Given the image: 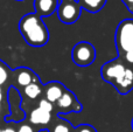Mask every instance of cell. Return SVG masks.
I'll return each mask as SVG.
<instances>
[{
	"mask_svg": "<svg viewBox=\"0 0 133 132\" xmlns=\"http://www.w3.org/2000/svg\"><path fill=\"white\" fill-rule=\"evenodd\" d=\"M82 7L76 0H62L57 6V15L64 23H74L81 16Z\"/></svg>",
	"mask_w": 133,
	"mask_h": 132,
	"instance_id": "4",
	"label": "cell"
},
{
	"mask_svg": "<svg viewBox=\"0 0 133 132\" xmlns=\"http://www.w3.org/2000/svg\"><path fill=\"white\" fill-rule=\"evenodd\" d=\"M58 110L63 112V114H68V112H79L82 110V105L81 103L76 100L75 95L71 91L65 90L63 95L60 97V100L56 102Z\"/></svg>",
	"mask_w": 133,
	"mask_h": 132,
	"instance_id": "6",
	"label": "cell"
},
{
	"mask_svg": "<svg viewBox=\"0 0 133 132\" xmlns=\"http://www.w3.org/2000/svg\"><path fill=\"white\" fill-rule=\"evenodd\" d=\"M16 132H34V130H33V128L30 125H28V124H22V125H20V128L18 129Z\"/></svg>",
	"mask_w": 133,
	"mask_h": 132,
	"instance_id": "18",
	"label": "cell"
},
{
	"mask_svg": "<svg viewBox=\"0 0 133 132\" xmlns=\"http://www.w3.org/2000/svg\"><path fill=\"white\" fill-rule=\"evenodd\" d=\"M123 1L125 2V5H126L127 7H130V6H131V5L133 4V0H123Z\"/></svg>",
	"mask_w": 133,
	"mask_h": 132,
	"instance_id": "20",
	"label": "cell"
},
{
	"mask_svg": "<svg viewBox=\"0 0 133 132\" xmlns=\"http://www.w3.org/2000/svg\"><path fill=\"white\" fill-rule=\"evenodd\" d=\"M2 132H16L14 129H12V128H6V129H4L2 130Z\"/></svg>",
	"mask_w": 133,
	"mask_h": 132,
	"instance_id": "21",
	"label": "cell"
},
{
	"mask_svg": "<svg viewBox=\"0 0 133 132\" xmlns=\"http://www.w3.org/2000/svg\"><path fill=\"white\" fill-rule=\"evenodd\" d=\"M132 130H133V119H132Z\"/></svg>",
	"mask_w": 133,
	"mask_h": 132,
	"instance_id": "25",
	"label": "cell"
},
{
	"mask_svg": "<svg viewBox=\"0 0 133 132\" xmlns=\"http://www.w3.org/2000/svg\"><path fill=\"white\" fill-rule=\"evenodd\" d=\"M42 94V88L37 82H33V83L28 84L25 87V95L30 100H35Z\"/></svg>",
	"mask_w": 133,
	"mask_h": 132,
	"instance_id": "13",
	"label": "cell"
},
{
	"mask_svg": "<svg viewBox=\"0 0 133 132\" xmlns=\"http://www.w3.org/2000/svg\"><path fill=\"white\" fill-rule=\"evenodd\" d=\"M120 95H126L133 89V68L126 67L124 74L112 84Z\"/></svg>",
	"mask_w": 133,
	"mask_h": 132,
	"instance_id": "7",
	"label": "cell"
},
{
	"mask_svg": "<svg viewBox=\"0 0 133 132\" xmlns=\"http://www.w3.org/2000/svg\"><path fill=\"white\" fill-rule=\"evenodd\" d=\"M1 102H2V91L0 90V105H1Z\"/></svg>",
	"mask_w": 133,
	"mask_h": 132,
	"instance_id": "22",
	"label": "cell"
},
{
	"mask_svg": "<svg viewBox=\"0 0 133 132\" xmlns=\"http://www.w3.org/2000/svg\"><path fill=\"white\" fill-rule=\"evenodd\" d=\"M96 58L95 47L89 42H79L72 49V60L79 67H88Z\"/></svg>",
	"mask_w": 133,
	"mask_h": 132,
	"instance_id": "3",
	"label": "cell"
},
{
	"mask_svg": "<svg viewBox=\"0 0 133 132\" xmlns=\"http://www.w3.org/2000/svg\"><path fill=\"white\" fill-rule=\"evenodd\" d=\"M127 8L130 9V12H131V13H133V4H132V5H131V6H130V7H127Z\"/></svg>",
	"mask_w": 133,
	"mask_h": 132,
	"instance_id": "23",
	"label": "cell"
},
{
	"mask_svg": "<svg viewBox=\"0 0 133 132\" xmlns=\"http://www.w3.org/2000/svg\"><path fill=\"white\" fill-rule=\"evenodd\" d=\"M120 58H122L123 62H124L127 67L133 68V50H130V51H126V53L122 54Z\"/></svg>",
	"mask_w": 133,
	"mask_h": 132,
	"instance_id": "14",
	"label": "cell"
},
{
	"mask_svg": "<svg viewBox=\"0 0 133 132\" xmlns=\"http://www.w3.org/2000/svg\"><path fill=\"white\" fill-rule=\"evenodd\" d=\"M0 90H1V88H0Z\"/></svg>",
	"mask_w": 133,
	"mask_h": 132,
	"instance_id": "28",
	"label": "cell"
},
{
	"mask_svg": "<svg viewBox=\"0 0 133 132\" xmlns=\"http://www.w3.org/2000/svg\"><path fill=\"white\" fill-rule=\"evenodd\" d=\"M18 1H22V0H18Z\"/></svg>",
	"mask_w": 133,
	"mask_h": 132,
	"instance_id": "26",
	"label": "cell"
},
{
	"mask_svg": "<svg viewBox=\"0 0 133 132\" xmlns=\"http://www.w3.org/2000/svg\"><path fill=\"white\" fill-rule=\"evenodd\" d=\"M127 65L123 62L122 58L118 60H112L110 62L105 63L102 67V77L104 78V81L110 82L111 84H113L123 74H124L125 69Z\"/></svg>",
	"mask_w": 133,
	"mask_h": 132,
	"instance_id": "5",
	"label": "cell"
},
{
	"mask_svg": "<svg viewBox=\"0 0 133 132\" xmlns=\"http://www.w3.org/2000/svg\"><path fill=\"white\" fill-rule=\"evenodd\" d=\"M7 78H8V72H7L5 65L0 63V87L7 81Z\"/></svg>",
	"mask_w": 133,
	"mask_h": 132,
	"instance_id": "17",
	"label": "cell"
},
{
	"mask_svg": "<svg viewBox=\"0 0 133 132\" xmlns=\"http://www.w3.org/2000/svg\"><path fill=\"white\" fill-rule=\"evenodd\" d=\"M40 132H49L47 129H42V130H40Z\"/></svg>",
	"mask_w": 133,
	"mask_h": 132,
	"instance_id": "24",
	"label": "cell"
},
{
	"mask_svg": "<svg viewBox=\"0 0 133 132\" xmlns=\"http://www.w3.org/2000/svg\"><path fill=\"white\" fill-rule=\"evenodd\" d=\"M82 8L85 11L91 12V13H97L104 7L106 4V0H76Z\"/></svg>",
	"mask_w": 133,
	"mask_h": 132,
	"instance_id": "11",
	"label": "cell"
},
{
	"mask_svg": "<svg viewBox=\"0 0 133 132\" xmlns=\"http://www.w3.org/2000/svg\"><path fill=\"white\" fill-rule=\"evenodd\" d=\"M115 40L120 55L133 50V19H125L118 25Z\"/></svg>",
	"mask_w": 133,
	"mask_h": 132,
	"instance_id": "2",
	"label": "cell"
},
{
	"mask_svg": "<svg viewBox=\"0 0 133 132\" xmlns=\"http://www.w3.org/2000/svg\"><path fill=\"white\" fill-rule=\"evenodd\" d=\"M65 91L64 87L62 85L61 83L58 82H51V83L47 84L46 87V100L49 101L50 103H56L60 97L63 95V93Z\"/></svg>",
	"mask_w": 133,
	"mask_h": 132,
	"instance_id": "9",
	"label": "cell"
},
{
	"mask_svg": "<svg viewBox=\"0 0 133 132\" xmlns=\"http://www.w3.org/2000/svg\"><path fill=\"white\" fill-rule=\"evenodd\" d=\"M58 0H35L34 7L39 16H48L57 9Z\"/></svg>",
	"mask_w": 133,
	"mask_h": 132,
	"instance_id": "8",
	"label": "cell"
},
{
	"mask_svg": "<svg viewBox=\"0 0 133 132\" xmlns=\"http://www.w3.org/2000/svg\"><path fill=\"white\" fill-rule=\"evenodd\" d=\"M37 108H40L41 110L47 111V112H51V111H53V109H54L53 103H50L49 101H47L46 98H43V100L40 101V102H39V107H37Z\"/></svg>",
	"mask_w": 133,
	"mask_h": 132,
	"instance_id": "15",
	"label": "cell"
},
{
	"mask_svg": "<svg viewBox=\"0 0 133 132\" xmlns=\"http://www.w3.org/2000/svg\"><path fill=\"white\" fill-rule=\"evenodd\" d=\"M51 119V114L41 110L40 108L32 110L29 115V122L34 125H46L50 122Z\"/></svg>",
	"mask_w": 133,
	"mask_h": 132,
	"instance_id": "10",
	"label": "cell"
},
{
	"mask_svg": "<svg viewBox=\"0 0 133 132\" xmlns=\"http://www.w3.org/2000/svg\"><path fill=\"white\" fill-rule=\"evenodd\" d=\"M16 81H18V83L20 84L21 87L25 88V87H27L28 84L33 83V82H37V80L30 70L20 69L18 72V75H16Z\"/></svg>",
	"mask_w": 133,
	"mask_h": 132,
	"instance_id": "12",
	"label": "cell"
},
{
	"mask_svg": "<svg viewBox=\"0 0 133 132\" xmlns=\"http://www.w3.org/2000/svg\"><path fill=\"white\" fill-rule=\"evenodd\" d=\"M77 132H96V130L90 125H82L78 128Z\"/></svg>",
	"mask_w": 133,
	"mask_h": 132,
	"instance_id": "19",
	"label": "cell"
},
{
	"mask_svg": "<svg viewBox=\"0 0 133 132\" xmlns=\"http://www.w3.org/2000/svg\"><path fill=\"white\" fill-rule=\"evenodd\" d=\"M20 32L28 44L33 47H42L48 42L49 33L41 16L36 13L25 15L20 21Z\"/></svg>",
	"mask_w": 133,
	"mask_h": 132,
	"instance_id": "1",
	"label": "cell"
},
{
	"mask_svg": "<svg viewBox=\"0 0 133 132\" xmlns=\"http://www.w3.org/2000/svg\"><path fill=\"white\" fill-rule=\"evenodd\" d=\"M53 132H71L70 131V125L64 123V121H61L57 123L53 129Z\"/></svg>",
	"mask_w": 133,
	"mask_h": 132,
	"instance_id": "16",
	"label": "cell"
},
{
	"mask_svg": "<svg viewBox=\"0 0 133 132\" xmlns=\"http://www.w3.org/2000/svg\"><path fill=\"white\" fill-rule=\"evenodd\" d=\"M0 132H2V130H0Z\"/></svg>",
	"mask_w": 133,
	"mask_h": 132,
	"instance_id": "27",
	"label": "cell"
}]
</instances>
